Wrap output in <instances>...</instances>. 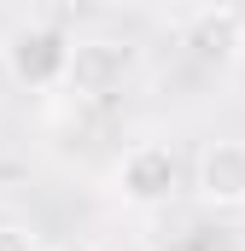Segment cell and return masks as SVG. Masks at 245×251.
I'll use <instances>...</instances> for the list:
<instances>
[{"mask_svg": "<svg viewBox=\"0 0 245 251\" xmlns=\"http://www.w3.org/2000/svg\"><path fill=\"white\" fill-rule=\"evenodd\" d=\"M175 187H181V158H175V146H164V140H134L117 158V170H111V193H117L122 204H134V210L170 204Z\"/></svg>", "mask_w": 245, "mask_h": 251, "instance_id": "obj_1", "label": "cell"}, {"mask_svg": "<svg viewBox=\"0 0 245 251\" xmlns=\"http://www.w3.org/2000/svg\"><path fill=\"white\" fill-rule=\"evenodd\" d=\"M140 70V53L128 41H105V35H88V41H70L64 47V88L82 94V100H105L122 94V82Z\"/></svg>", "mask_w": 245, "mask_h": 251, "instance_id": "obj_2", "label": "cell"}, {"mask_svg": "<svg viewBox=\"0 0 245 251\" xmlns=\"http://www.w3.org/2000/svg\"><path fill=\"white\" fill-rule=\"evenodd\" d=\"M193 193L204 210H245V140H210L193 164Z\"/></svg>", "mask_w": 245, "mask_h": 251, "instance_id": "obj_3", "label": "cell"}, {"mask_svg": "<svg viewBox=\"0 0 245 251\" xmlns=\"http://www.w3.org/2000/svg\"><path fill=\"white\" fill-rule=\"evenodd\" d=\"M181 47L193 53L198 64H234L245 53V18L234 6H204V12H193L181 24Z\"/></svg>", "mask_w": 245, "mask_h": 251, "instance_id": "obj_4", "label": "cell"}, {"mask_svg": "<svg viewBox=\"0 0 245 251\" xmlns=\"http://www.w3.org/2000/svg\"><path fill=\"white\" fill-rule=\"evenodd\" d=\"M0 251H41V240L18 222H0Z\"/></svg>", "mask_w": 245, "mask_h": 251, "instance_id": "obj_5", "label": "cell"}, {"mask_svg": "<svg viewBox=\"0 0 245 251\" xmlns=\"http://www.w3.org/2000/svg\"><path fill=\"white\" fill-rule=\"evenodd\" d=\"M234 12H240V18H245V0H240V6H234Z\"/></svg>", "mask_w": 245, "mask_h": 251, "instance_id": "obj_6", "label": "cell"}]
</instances>
